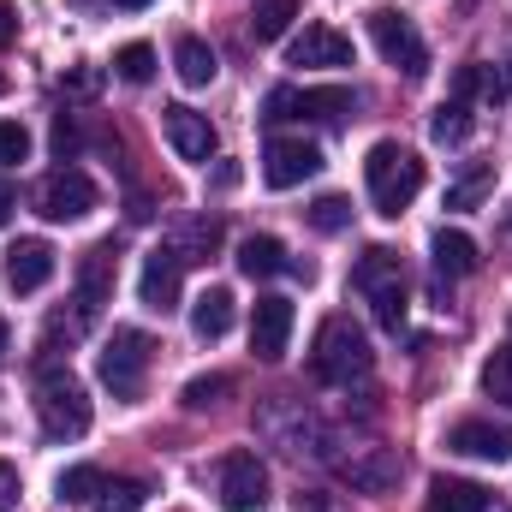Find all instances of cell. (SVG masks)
Masks as SVG:
<instances>
[{
    "label": "cell",
    "mask_w": 512,
    "mask_h": 512,
    "mask_svg": "<svg viewBox=\"0 0 512 512\" xmlns=\"http://www.w3.org/2000/svg\"><path fill=\"white\" fill-rule=\"evenodd\" d=\"M364 179H370V203H376V215L399 221V215L411 209V197L423 191V161H417V149H405V143L382 137V143L364 155Z\"/></svg>",
    "instance_id": "6da1fadb"
},
{
    "label": "cell",
    "mask_w": 512,
    "mask_h": 512,
    "mask_svg": "<svg viewBox=\"0 0 512 512\" xmlns=\"http://www.w3.org/2000/svg\"><path fill=\"white\" fill-rule=\"evenodd\" d=\"M370 364H376V352H370V340H364V328H352L346 316H328L322 328H316V346H310V376L328 387H352L370 376Z\"/></svg>",
    "instance_id": "7a4b0ae2"
},
{
    "label": "cell",
    "mask_w": 512,
    "mask_h": 512,
    "mask_svg": "<svg viewBox=\"0 0 512 512\" xmlns=\"http://www.w3.org/2000/svg\"><path fill=\"white\" fill-rule=\"evenodd\" d=\"M352 286L370 298V310H376V322H382L387 334L405 328V262H399V251L370 245V251L352 262Z\"/></svg>",
    "instance_id": "3957f363"
},
{
    "label": "cell",
    "mask_w": 512,
    "mask_h": 512,
    "mask_svg": "<svg viewBox=\"0 0 512 512\" xmlns=\"http://www.w3.org/2000/svg\"><path fill=\"white\" fill-rule=\"evenodd\" d=\"M36 417L48 441H78L90 429V393L72 370H42L36 376Z\"/></svg>",
    "instance_id": "277c9868"
},
{
    "label": "cell",
    "mask_w": 512,
    "mask_h": 512,
    "mask_svg": "<svg viewBox=\"0 0 512 512\" xmlns=\"http://www.w3.org/2000/svg\"><path fill=\"white\" fill-rule=\"evenodd\" d=\"M149 358H155V340L143 328H114V340L96 352V376H102V387H114V399H137Z\"/></svg>",
    "instance_id": "5b68a950"
},
{
    "label": "cell",
    "mask_w": 512,
    "mask_h": 512,
    "mask_svg": "<svg viewBox=\"0 0 512 512\" xmlns=\"http://www.w3.org/2000/svg\"><path fill=\"white\" fill-rule=\"evenodd\" d=\"M370 42L382 48V60L393 72H405V78H423V72H429V48H423L417 24H411L405 12L376 6V12H370Z\"/></svg>",
    "instance_id": "8992f818"
},
{
    "label": "cell",
    "mask_w": 512,
    "mask_h": 512,
    "mask_svg": "<svg viewBox=\"0 0 512 512\" xmlns=\"http://www.w3.org/2000/svg\"><path fill=\"white\" fill-rule=\"evenodd\" d=\"M352 114V90L346 84H280L268 90V120H346Z\"/></svg>",
    "instance_id": "52a82bcc"
},
{
    "label": "cell",
    "mask_w": 512,
    "mask_h": 512,
    "mask_svg": "<svg viewBox=\"0 0 512 512\" xmlns=\"http://www.w3.org/2000/svg\"><path fill=\"white\" fill-rule=\"evenodd\" d=\"M310 173H322V149H316L310 137H268V149H262V179H268L274 191H292V185H304Z\"/></svg>",
    "instance_id": "ba28073f"
},
{
    "label": "cell",
    "mask_w": 512,
    "mask_h": 512,
    "mask_svg": "<svg viewBox=\"0 0 512 512\" xmlns=\"http://www.w3.org/2000/svg\"><path fill=\"white\" fill-rule=\"evenodd\" d=\"M36 209H42L48 221H84V215L96 209V185H90V173H78V167L48 173L42 191H36Z\"/></svg>",
    "instance_id": "9c48e42d"
},
{
    "label": "cell",
    "mask_w": 512,
    "mask_h": 512,
    "mask_svg": "<svg viewBox=\"0 0 512 512\" xmlns=\"http://www.w3.org/2000/svg\"><path fill=\"white\" fill-rule=\"evenodd\" d=\"M268 501V471L256 453H227L221 459V507L227 512H262Z\"/></svg>",
    "instance_id": "30bf717a"
},
{
    "label": "cell",
    "mask_w": 512,
    "mask_h": 512,
    "mask_svg": "<svg viewBox=\"0 0 512 512\" xmlns=\"http://www.w3.org/2000/svg\"><path fill=\"white\" fill-rule=\"evenodd\" d=\"M179 286H185V262L167 251V245H155V251L143 256V268H137V298H143V310H173L179 304Z\"/></svg>",
    "instance_id": "8fae6325"
},
{
    "label": "cell",
    "mask_w": 512,
    "mask_h": 512,
    "mask_svg": "<svg viewBox=\"0 0 512 512\" xmlns=\"http://www.w3.org/2000/svg\"><path fill=\"white\" fill-rule=\"evenodd\" d=\"M161 131H167V143H173L179 161H215V126H209V114L173 102V108H161Z\"/></svg>",
    "instance_id": "7c38bea8"
},
{
    "label": "cell",
    "mask_w": 512,
    "mask_h": 512,
    "mask_svg": "<svg viewBox=\"0 0 512 512\" xmlns=\"http://www.w3.org/2000/svg\"><path fill=\"white\" fill-rule=\"evenodd\" d=\"M447 453L459 459H489V465H507L512 459V429L507 423H483V417H465L447 429Z\"/></svg>",
    "instance_id": "4fadbf2b"
},
{
    "label": "cell",
    "mask_w": 512,
    "mask_h": 512,
    "mask_svg": "<svg viewBox=\"0 0 512 512\" xmlns=\"http://www.w3.org/2000/svg\"><path fill=\"white\" fill-rule=\"evenodd\" d=\"M292 340V298H256L251 310V352L262 364H280Z\"/></svg>",
    "instance_id": "5bb4252c"
},
{
    "label": "cell",
    "mask_w": 512,
    "mask_h": 512,
    "mask_svg": "<svg viewBox=\"0 0 512 512\" xmlns=\"http://www.w3.org/2000/svg\"><path fill=\"white\" fill-rule=\"evenodd\" d=\"M340 471H346V483L358 489V495H387L393 483H399V453L393 447H352L346 459H340Z\"/></svg>",
    "instance_id": "9a60e30c"
},
{
    "label": "cell",
    "mask_w": 512,
    "mask_h": 512,
    "mask_svg": "<svg viewBox=\"0 0 512 512\" xmlns=\"http://www.w3.org/2000/svg\"><path fill=\"white\" fill-rule=\"evenodd\" d=\"M292 66H352V36H340L334 24H304L286 48Z\"/></svg>",
    "instance_id": "2e32d148"
},
{
    "label": "cell",
    "mask_w": 512,
    "mask_h": 512,
    "mask_svg": "<svg viewBox=\"0 0 512 512\" xmlns=\"http://www.w3.org/2000/svg\"><path fill=\"white\" fill-rule=\"evenodd\" d=\"M54 280V245L48 239H18L6 251V286L12 292H42Z\"/></svg>",
    "instance_id": "e0dca14e"
},
{
    "label": "cell",
    "mask_w": 512,
    "mask_h": 512,
    "mask_svg": "<svg viewBox=\"0 0 512 512\" xmlns=\"http://www.w3.org/2000/svg\"><path fill=\"white\" fill-rule=\"evenodd\" d=\"M108 286H114V245H96V251H84V262H78V316H84V328L102 316Z\"/></svg>",
    "instance_id": "ac0fdd59"
},
{
    "label": "cell",
    "mask_w": 512,
    "mask_h": 512,
    "mask_svg": "<svg viewBox=\"0 0 512 512\" xmlns=\"http://www.w3.org/2000/svg\"><path fill=\"white\" fill-rule=\"evenodd\" d=\"M167 251L179 256V262H209V256L221 251V221L215 215H179L173 233H167Z\"/></svg>",
    "instance_id": "d6986e66"
},
{
    "label": "cell",
    "mask_w": 512,
    "mask_h": 512,
    "mask_svg": "<svg viewBox=\"0 0 512 512\" xmlns=\"http://www.w3.org/2000/svg\"><path fill=\"white\" fill-rule=\"evenodd\" d=\"M423 512H489V489L483 483H465V477H435Z\"/></svg>",
    "instance_id": "ffe728a7"
},
{
    "label": "cell",
    "mask_w": 512,
    "mask_h": 512,
    "mask_svg": "<svg viewBox=\"0 0 512 512\" xmlns=\"http://www.w3.org/2000/svg\"><path fill=\"white\" fill-rule=\"evenodd\" d=\"M233 316H239L233 292H227V286H209V292L191 304V334H197V340H221V334L233 328Z\"/></svg>",
    "instance_id": "44dd1931"
},
{
    "label": "cell",
    "mask_w": 512,
    "mask_h": 512,
    "mask_svg": "<svg viewBox=\"0 0 512 512\" xmlns=\"http://www.w3.org/2000/svg\"><path fill=\"white\" fill-rule=\"evenodd\" d=\"M173 66H179V84L185 90H203V84H215V48L203 42V36H179L173 42Z\"/></svg>",
    "instance_id": "7402d4cb"
},
{
    "label": "cell",
    "mask_w": 512,
    "mask_h": 512,
    "mask_svg": "<svg viewBox=\"0 0 512 512\" xmlns=\"http://www.w3.org/2000/svg\"><path fill=\"white\" fill-rule=\"evenodd\" d=\"M286 245L274 239V233H251L245 245H239V274H251V280H268V274H286Z\"/></svg>",
    "instance_id": "603a6c76"
},
{
    "label": "cell",
    "mask_w": 512,
    "mask_h": 512,
    "mask_svg": "<svg viewBox=\"0 0 512 512\" xmlns=\"http://www.w3.org/2000/svg\"><path fill=\"white\" fill-rule=\"evenodd\" d=\"M489 191H495V167H489V161H477V167H465V173L447 185V209H483V203H489Z\"/></svg>",
    "instance_id": "cb8c5ba5"
},
{
    "label": "cell",
    "mask_w": 512,
    "mask_h": 512,
    "mask_svg": "<svg viewBox=\"0 0 512 512\" xmlns=\"http://www.w3.org/2000/svg\"><path fill=\"white\" fill-rule=\"evenodd\" d=\"M429 256H435V268H441V274H453V280L477 268V245H471L465 233H447V227L429 239Z\"/></svg>",
    "instance_id": "d4e9b609"
},
{
    "label": "cell",
    "mask_w": 512,
    "mask_h": 512,
    "mask_svg": "<svg viewBox=\"0 0 512 512\" xmlns=\"http://www.w3.org/2000/svg\"><path fill=\"white\" fill-rule=\"evenodd\" d=\"M298 12H304L298 0H262V6H256V18H251V36H256V42H280V36L292 30V18H298Z\"/></svg>",
    "instance_id": "484cf974"
},
{
    "label": "cell",
    "mask_w": 512,
    "mask_h": 512,
    "mask_svg": "<svg viewBox=\"0 0 512 512\" xmlns=\"http://www.w3.org/2000/svg\"><path fill=\"white\" fill-rule=\"evenodd\" d=\"M304 221H310V233H322V239H334V233H346V227H352V203L328 191V197H316V203L304 209Z\"/></svg>",
    "instance_id": "4316f807"
},
{
    "label": "cell",
    "mask_w": 512,
    "mask_h": 512,
    "mask_svg": "<svg viewBox=\"0 0 512 512\" xmlns=\"http://www.w3.org/2000/svg\"><path fill=\"white\" fill-rule=\"evenodd\" d=\"M471 131H477L471 102H441V108H435V120H429V137H435V143H465Z\"/></svg>",
    "instance_id": "83f0119b"
},
{
    "label": "cell",
    "mask_w": 512,
    "mask_h": 512,
    "mask_svg": "<svg viewBox=\"0 0 512 512\" xmlns=\"http://www.w3.org/2000/svg\"><path fill=\"white\" fill-rule=\"evenodd\" d=\"M54 495H60L66 507H84V501H96V495H102V471H96V465H72V471H60Z\"/></svg>",
    "instance_id": "f1b7e54d"
},
{
    "label": "cell",
    "mask_w": 512,
    "mask_h": 512,
    "mask_svg": "<svg viewBox=\"0 0 512 512\" xmlns=\"http://www.w3.org/2000/svg\"><path fill=\"white\" fill-rule=\"evenodd\" d=\"M149 501V483H137V477H120V483H102V495H96V512H137Z\"/></svg>",
    "instance_id": "f546056e"
},
{
    "label": "cell",
    "mask_w": 512,
    "mask_h": 512,
    "mask_svg": "<svg viewBox=\"0 0 512 512\" xmlns=\"http://www.w3.org/2000/svg\"><path fill=\"white\" fill-rule=\"evenodd\" d=\"M114 72H120L126 84H149V78H155V48H149V42H126V48L114 54Z\"/></svg>",
    "instance_id": "4dcf8cb0"
},
{
    "label": "cell",
    "mask_w": 512,
    "mask_h": 512,
    "mask_svg": "<svg viewBox=\"0 0 512 512\" xmlns=\"http://www.w3.org/2000/svg\"><path fill=\"white\" fill-rule=\"evenodd\" d=\"M483 393L501 399V405H512V340L501 352H489V364H483Z\"/></svg>",
    "instance_id": "1f68e13d"
},
{
    "label": "cell",
    "mask_w": 512,
    "mask_h": 512,
    "mask_svg": "<svg viewBox=\"0 0 512 512\" xmlns=\"http://www.w3.org/2000/svg\"><path fill=\"white\" fill-rule=\"evenodd\" d=\"M233 393V376H197V382H185V411H209V405H221Z\"/></svg>",
    "instance_id": "d6a6232c"
},
{
    "label": "cell",
    "mask_w": 512,
    "mask_h": 512,
    "mask_svg": "<svg viewBox=\"0 0 512 512\" xmlns=\"http://www.w3.org/2000/svg\"><path fill=\"white\" fill-rule=\"evenodd\" d=\"M24 155H30V131L18 120H0V167H18Z\"/></svg>",
    "instance_id": "836d02e7"
},
{
    "label": "cell",
    "mask_w": 512,
    "mask_h": 512,
    "mask_svg": "<svg viewBox=\"0 0 512 512\" xmlns=\"http://www.w3.org/2000/svg\"><path fill=\"white\" fill-rule=\"evenodd\" d=\"M78 143H84V137H78V126L60 114V120H54V161H78Z\"/></svg>",
    "instance_id": "e575fe53"
},
{
    "label": "cell",
    "mask_w": 512,
    "mask_h": 512,
    "mask_svg": "<svg viewBox=\"0 0 512 512\" xmlns=\"http://www.w3.org/2000/svg\"><path fill=\"white\" fill-rule=\"evenodd\" d=\"M477 90H483V66H459L453 72V102H471Z\"/></svg>",
    "instance_id": "d590c367"
},
{
    "label": "cell",
    "mask_w": 512,
    "mask_h": 512,
    "mask_svg": "<svg viewBox=\"0 0 512 512\" xmlns=\"http://www.w3.org/2000/svg\"><path fill=\"white\" fill-rule=\"evenodd\" d=\"M18 495H24V489H18V471H12V465L0 459V512L18 507Z\"/></svg>",
    "instance_id": "8d00e7d4"
},
{
    "label": "cell",
    "mask_w": 512,
    "mask_h": 512,
    "mask_svg": "<svg viewBox=\"0 0 512 512\" xmlns=\"http://www.w3.org/2000/svg\"><path fill=\"white\" fill-rule=\"evenodd\" d=\"M12 36H18V6H12V0H0V48H6Z\"/></svg>",
    "instance_id": "74e56055"
},
{
    "label": "cell",
    "mask_w": 512,
    "mask_h": 512,
    "mask_svg": "<svg viewBox=\"0 0 512 512\" xmlns=\"http://www.w3.org/2000/svg\"><path fill=\"white\" fill-rule=\"evenodd\" d=\"M233 185H239V167H233V161H221V167H215V191H233Z\"/></svg>",
    "instance_id": "f35d334b"
},
{
    "label": "cell",
    "mask_w": 512,
    "mask_h": 512,
    "mask_svg": "<svg viewBox=\"0 0 512 512\" xmlns=\"http://www.w3.org/2000/svg\"><path fill=\"white\" fill-rule=\"evenodd\" d=\"M12 203H18V197H12V185H6V179H0V227H6V221H12Z\"/></svg>",
    "instance_id": "ab89813d"
},
{
    "label": "cell",
    "mask_w": 512,
    "mask_h": 512,
    "mask_svg": "<svg viewBox=\"0 0 512 512\" xmlns=\"http://www.w3.org/2000/svg\"><path fill=\"white\" fill-rule=\"evenodd\" d=\"M501 96H512V60H507V72H501Z\"/></svg>",
    "instance_id": "60d3db41"
},
{
    "label": "cell",
    "mask_w": 512,
    "mask_h": 512,
    "mask_svg": "<svg viewBox=\"0 0 512 512\" xmlns=\"http://www.w3.org/2000/svg\"><path fill=\"white\" fill-rule=\"evenodd\" d=\"M6 346H12V328H6V316H0V352H6Z\"/></svg>",
    "instance_id": "b9f144b4"
},
{
    "label": "cell",
    "mask_w": 512,
    "mask_h": 512,
    "mask_svg": "<svg viewBox=\"0 0 512 512\" xmlns=\"http://www.w3.org/2000/svg\"><path fill=\"white\" fill-rule=\"evenodd\" d=\"M114 6H126V12H137V6H149V0H114Z\"/></svg>",
    "instance_id": "7bdbcfd3"
},
{
    "label": "cell",
    "mask_w": 512,
    "mask_h": 512,
    "mask_svg": "<svg viewBox=\"0 0 512 512\" xmlns=\"http://www.w3.org/2000/svg\"><path fill=\"white\" fill-rule=\"evenodd\" d=\"M0 96H6V72H0Z\"/></svg>",
    "instance_id": "ee69618b"
}]
</instances>
